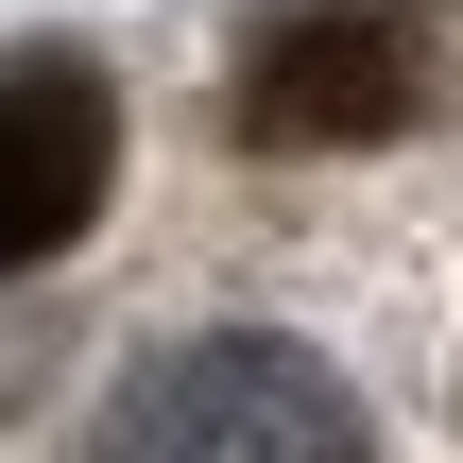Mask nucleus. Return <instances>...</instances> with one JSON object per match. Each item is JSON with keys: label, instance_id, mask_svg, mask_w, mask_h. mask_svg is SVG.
I'll list each match as a JSON object with an SVG mask.
<instances>
[{"label": "nucleus", "instance_id": "1", "mask_svg": "<svg viewBox=\"0 0 463 463\" xmlns=\"http://www.w3.org/2000/svg\"><path fill=\"white\" fill-rule=\"evenodd\" d=\"M86 463H378V430H361V395L309 344L206 326V344H172V361L120 378V412H103Z\"/></svg>", "mask_w": 463, "mask_h": 463}, {"label": "nucleus", "instance_id": "3", "mask_svg": "<svg viewBox=\"0 0 463 463\" xmlns=\"http://www.w3.org/2000/svg\"><path fill=\"white\" fill-rule=\"evenodd\" d=\"M412 103H430V69H412V34H378V17H309V34H275L258 86H241L258 137H395Z\"/></svg>", "mask_w": 463, "mask_h": 463}, {"label": "nucleus", "instance_id": "2", "mask_svg": "<svg viewBox=\"0 0 463 463\" xmlns=\"http://www.w3.org/2000/svg\"><path fill=\"white\" fill-rule=\"evenodd\" d=\"M103 172H120L103 69H86V52H0V275L52 258V241H86Z\"/></svg>", "mask_w": 463, "mask_h": 463}]
</instances>
